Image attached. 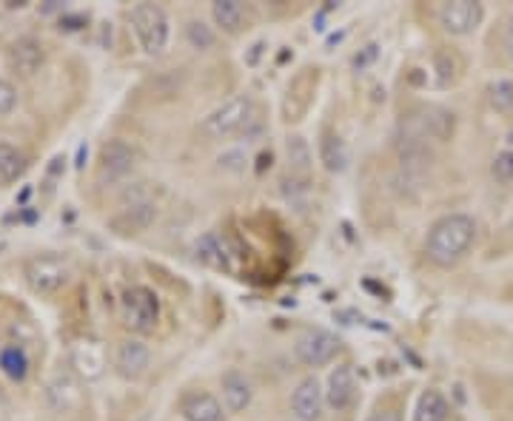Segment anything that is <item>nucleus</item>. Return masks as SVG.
<instances>
[{
	"label": "nucleus",
	"instance_id": "obj_1",
	"mask_svg": "<svg viewBox=\"0 0 513 421\" xmlns=\"http://www.w3.org/2000/svg\"><path fill=\"white\" fill-rule=\"evenodd\" d=\"M474 239L476 222L468 214H448L434 222V228L428 231L425 254L431 262H437L439 268H451L471 251Z\"/></svg>",
	"mask_w": 513,
	"mask_h": 421
},
{
	"label": "nucleus",
	"instance_id": "obj_2",
	"mask_svg": "<svg viewBox=\"0 0 513 421\" xmlns=\"http://www.w3.org/2000/svg\"><path fill=\"white\" fill-rule=\"evenodd\" d=\"M132 29L146 55H163L169 46V18L157 3H137L129 12Z\"/></svg>",
	"mask_w": 513,
	"mask_h": 421
},
{
	"label": "nucleus",
	"instance_id": "obj_3",
	"mask_svg": "<svg viewBox=\"0 0 513 421\" xmlns=\"http://www.w3.org/2000/svg\"><path fill=\"white\" fill-rule=\"evenodd\" d=\"M254 103L251 97H231L228 103H223L220 109H214L203 120V131L214 137V140H226V137H234V134H243L248 131V126L254 123Z\"/></svg>",
	"mask_w": 513,
	"mask_h": 421
},
{
	"label": "nucleus",
	"instance_id": "obj_4",
	"mask_svg": "<svg viewBox=\"0 0 513 421\" xmlns=\"http://www.w3.org/2000/svg\"><path fill=\"white\" fill-rule=\"evenodd\" d=\"M23 276H26L32 291L40 293V296H52L69 282L72 265H69V259L57 257V254H40V257L26 259Z\"/></svg>",
	"mask_w": 513,
	"mask_h": 421
},
{
	"label": "nucleus",
	"instance_id": "obj_5",
	"mask_svg": "<svg viewBox=\"0 0 513 421\" xmlns=\"http://www.w3.org/2000/svg\"><path fill=\"white\" fill-rule=\"evenodd\" d=\"M120 308H123V322L126 328L134 330V333H152L157 328V319H160V302L157 296L149 288L143 285H134V288H126L123 291V299H120Z\"/></svg>",
	"mask_w": 513,
	"mask_h": 421
},
{
	"label": "nucleus",
	"instance_id": "obj_6",
	"mask_svg": "<svg viewBox=\"0 0 513 421\" xmlns=\"http://www.w3.org/2000/svg\"><path fill=\"white\" fill-rule=\"evenodd\" d=\"M69 367L80 382H97L103 379L106 367H109V353L106 342L97 336H80L69 345Z\"/></svg>",
	"mask_w": 513,
	"mask_h": 421
},
{
	"label": "nucleus",
	"instance_id": "obj_7",
	"mask_svg": "<svg viewBox=\"0 0 513 421\" xmlns=\"http://www.w3.org/2000/svg\"><path fill=\"white\" fill-rule=\"evenodd\" d=\"M294 353H297V359H300L303 365L323 367L340 353V339H337L334 333H328V330L311 328L305 330L303 336L297 339Z\"/></svg>",
	"mask_w": 513,
	"mask_h": 421
},
{
	"label": "nucleus",
	"instance_id": "obj_8",
	"mask_svg": "<svg viewBox=\"0 0 513 421\" xmlns=\"http://www.w3.org/2000/svg\"><path fill=\"white\" fill-rule=\"evenodd\" d=\"M137 163V154L129 143L123 140H109L100 148V157H97V177L103 183H117L123 177H129Z\"/></svg>",
	"mask_w": 513,
	"mask_h": 421
},
{
	"label": "nucleus",
	"instance_id": "obj_9",
	"mask_svg": "<svg viewBox=\"0 0 513 421\" xmlns=\"http://www.w3.org/2000/svg\"><path fill=\"white\" fill-rule=\"evenodd\" d=\"M482 18H485L482 3L474 0H451L439 6V23L448 35H471Z\"/></svg>",
	"mask_w": 513,
	"mask_h": 421
},
{
	"label": "nucleus",
	"instance_id": "obj_10",
	"mask_svg": "<svg viewBox=\"0 0 513 421\" xmlns=\"http://www.w3.org/2000/svg\"><path fill=\"white\" fill-rule=\"evenodd\" d=\"M325 402H328V407H334L337 413L351 410V404L357 402V376H354V367L340 365L331 370L328 390H325Z\"/></svg>",
	"mask_w": 513,
	"mask_h": 421
},
{
	"label": "nucleus",
	"instance_id": "obj_11",
	"mask_svg": "<svg viewBox=\"0 0 513 421\" xmlns=\"http://www.w3.org/2000/svg\"><path fill=\"white\" fill-rule=\"evenodd\" d=\"M152 362V350L146 348L140 339H126L114 350V367L123 379H140Z\"/></svg>",
	"mask_w": 513,
	"mask_h": 421
},
{
	"label": "nucleus",
	"instance_id": "obj_12",
	"mask_svg": "<svg viewBox=\"0 0 513 421\" xmlns=\"http://www.w3.org/2000/svg\"><path fill=\"white\" fill-rule=\"evenodd\" d=\"M323 404H325V393L320 382L314 376L303 379L294 396H291V407H294V416L300 421H317L323 416Z\"/></svg>",
	"mask_w": 513,
	"mask_h": 421
},
{
	"label": "nucleus",
	"instance_id": "obj_13",
	"mask_svg": "<svg viewBox=\"0 0 513 421\" xmlns=\"http://www.w3.org/2000/svg\"><path fill=\"white\" fill-rule=\"evenodd\" d=\"M180 416L186 421H226L223 404L206 390H189L180 399Z\"/></svg>",
	"mask_w": 513,
	"mask_h": 421
},
{
	"label": "nucleus",
	"instance_id": "obj_14",
	"mask_svg": "<svg viewBox=\"0 0 513 421\" xmlns=\"http://www.w3.org/2000/svg\"><path fill=\"white\" fill-rule=\"evenodd\" d=\"M49 402L55 407L57 413H69V410H77L83 404V390H80V379L75 373H57L52 379V385L46 390Z\"/></svg>",
	"mask_w": 513,
	"mask_h": 421
},
{
	"label": "nucleus",
	"instance_id": "obj_15",
	"mask_svg": "<svg viewBox=\"0 0 513 421\" xmlns=\"http://www.w3.org/2000/svg\"><path fill=\"white\" fill-rule=\"evenodd\" d=\"M9 66L20 74V77H32L40 72L43 66V46L35 37H20L9 46Z\"/></svg>",
	"mask_w": 513,
	"mask_h": 421
},
{
	"label": "nucleus",
	"instance_id": "obj_16",
	"mask_svg": "<svg viewBox=\"0 0 513 421\" xmlns=\"http://www.w3.org/2000/svg\"><path fill=\"white\" fill-rule=\"evenodd\" d=\"M157 217V208H154L152 202H132L129 208H123L117 217H112V228L117 234H140V231H146L149 225Z\"/></svg>",
	"mask_w": 513,
	"mask_h": 421
},
{
	"label": "nucleus",
	"instance_id": "obj_17",
	"mask_svg": "<svg viewBox=\"0 0 513 421\" xmlns=\"http://www.w3.org/2000/svg\"><path fill=\"white\" fill-rule=\"evenodd\" d=\"M223 385V402H226L228 413H243L251 404V382L240 370H228L220 379Z\"/></svg>",
	"mask_w": 513,
	"mask_h": 421
},
{
	"label": "nucleus",
	"instance_id": "obj_18",
	"mask_svg": "<svg viewBox=\"0 0 513 421\" xmlns=\"http://www.w3.org/2000/svg\"><path fill=\"white\" fill-rule=\"evenodd\" d=\"M211 18L214 23L223 29V32H240V26H243V20H246V9H243V3L240 0H214L211 3Z\"/></svg>",
	"mask_w": 513,
	"mask_h": 421
},
{
	"label": "nucleus",
	"instance_id": "obj_19",
	"mask_svg": "<svg viewBox=\"0 0 513 421\" xmlns=\"http://www.w3.org/2000/svg\"><path fill=\"white\" fill-rule=\"evenodd\" d=\"M448 416H451V404L439 390H425L419 396L414 421H448Z\"/></svg>",
	"mask_w": 513,
	"mask_h": 421
},
{
	"label": "nucleus",
	"instance_id": "obj_20",
	"mask_svg": "<svg viewBox=\"0 0 513 421\" xmlns=\"http://www.w3.org/2000/svg\"><path fill=\"white\" fill-rule=\"evenodd\" d=\"M320 160H323V165L331 174H340L348 165V148H345V143L334 131H325L323 140H320Z\"/></svg>",
	"mask_w": 513,
	"mask_h": 421
},
{
	"label": "nucleus",
	"instance_id": "obj_21",
	"mask_svg": "<svg viewBox=\"0 0 513 421\" xmlns=\"http://www.w3.org/2000/svg\"><path fill=\"white\" fill-rule=\"evenodd\" d=\"M197 259L203 262V265H209L214 271H228V257H226V248H223V242L209 234V237H203L197 242Z\"/></svg>",
	"mask_w": 513,
	"mask_h": 421
},
{
	"label": "nucleus",
	"instance_id": "obj_22",
	"mask_svg": "<svg viewBox=\"0 0 513 421\" xmlns=\"http://www.w3.org/2000/svg\"><path fill=\"white\" fill-rule=\"evenodd\" d=\"M23 171H26V157H23V151H18L15 146H9V143H0V180L15 183V180L23 177Z\"/></svg>",
	"mask_w": 513,
	"mask_h": 421
},
{
	"label": "nucleus",
	"instance_id": "obj_23",
	"mask_svg": "<svg viewBox=\"0 0 513 421\" xmlns=\"http://www.w3.org/2000/svg\"><path fill=\"white\" fill-rule=\"evenodd\" d=\"M0 370L12 379V382H23L29 373V359L23 348H3L0 350Z\"/></svg>",
	"mask_w": 513,
	"mask_h": 421
},
{
	"label": "nucleus",
	"instance_id": "obj_24",
	"mask_svg": "<svg viewBox=\"0 0 513 421\" xmlns=\"http://www.w3.org/2000/svg\"><path fill=\"white\" fill-rule=\"evenodd\" d=\"M488 100L496 111H511L513 109V80H496L488 89Z\"/></svg>",
	"mask_w": 513,
	"mask_h": 421
},
{
	"label": "nucleus",
	"instance_id": "obj_25",
	"mask_svg": "<svg viewBox=\"0 0 513 421\" xmlns=\"http://www.w3.org/2000/svg\"><path fill=\"white\" fill-rule=\"evenodd\" d=\"M186 37H189V43L194 49H211L214 46V32H211L203 20H189Z\"/></svg>",
	"mask_w": 513,
	"mask_h": 421
},
{
	"label": "nucleus",
	"instance_id": "obj_26",
	"mask_svg": "<svg viewBox=\"0 0 513 421\" xmlns=\"http://www.w3.org/2000/svg\"><path fill=\"white\" fill-rule=\"evenodd\" d=\"M15 106H18V92H15V86H12L6 77H0V117L12 114Z\"/></svg>",
	"mask_w": 513,
	"mask_h": 421
},
{
	"label": "nucleus",
	"instance_id": "obj_27",
	"mask_svg": "<svg viewBox=\"0 0 513 421\" xmlns=\"http://www.w3.org/2000/svg\"><path fill=\"white\" fill-rule=\"evenodd\" d=\"M494 177L499 183H513V151H502L494 160Z\"/></svg>",
	"mask_w": 513,
	"mask_h": 421
},
{
	"label": "nucleus",
	"instance_id": "obj_28",
	"mask_svg": "<svg viewBox=\"0 0 513 421\" xmlns=\"http://www.w3.org/2000/svg\"><path fill=\"white\" fill-rule=\"evenodd\" d=\"M368 421H402V416H399L397 410H377Z\"/></svg>",
	"mask_w": 513,
	"mask_h": 421
},
{
	"label": "nucleus",
	"instance_id": "obj_29",
	"mask_svg": "<svg viewBox=\"0 0 513 421\" xmlns=\"http://www.w3.org/2000/svg\"><path fill=\"white\" fill-rule=\"evenodd\" d=\"M374 57H377V46L371 43V46H368V52H365V55L357 57V60H354V66H357V69H362V66H365V63H371Z\"/></svg>",
	"mask_w": 513,
	"mask_h": 421
},
{
	"label": "nucleus",
	"instance_id": "obj_30",
	"mask_svg": "<svg viewBox=\"0 0 513 421\" xmlns=\"http://www.w3.org/2000/svg\"><path fill=\"white\" fill-rule=\"evenodd\" d=\"M43 9H46V12H57V9H60V3H57V0H49V3L43 6Z\"/></svg>",
	"mask_w": 513,
	"mask_h": 421
},
{
	"label": "nucleus",
	"instance_id": "obj_31",
	"mask_svg": "<svg viewBox=\"0 0 513 421\" xmlns=\"http://www.w3.org/2000/svg\"><path fill=\"white\" fill-rule=\"evenodd\" d=\"M508 49H511V55H513V20H511V26H508Z\"/></svg>",
	"mask_w": 513,
	"mask_h": 421
}]
</instances>
